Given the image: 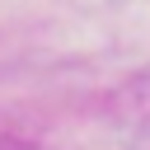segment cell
I'll list each match as a JSON object with an SVG mask.
<instances>
[]
</instances>
